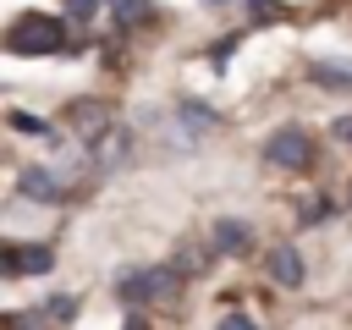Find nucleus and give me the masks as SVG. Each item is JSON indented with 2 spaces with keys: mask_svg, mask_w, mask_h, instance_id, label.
<instances>
[{
  "mask_svg": "<svg viewBox=\"0 0 352 330\" xmlns=\"http://www.w3.org/2000/svg\"><path fill=\"white\" fill-rule=\"evenodd\" d=\"M6 50L11 55H55V50H66V22L60 16H44V11H28V16L11 22Z\"/></svg>",
  "mask_w": 352,
  "mask_h": 330,
  "instance_id": "nucleus-1",
  "label": "nucleus"
},
{
  "mask_svg": "<svg viewBox=\"0 0 352 330\" xmlns=\"http://www.w3.org/2000/svg\"><path fill=\"white\" fill-rule=\"evenodd\" d=\"M116 292H121V302H176V297H182V270H176V264L121 270Z\"/></svg>",
  "mask_w": 352,
  "mask_h": 330,
  "instance_id": "nucleus-2",
  "label": "nucleus"
},
{
  "mask_svg": "<svg viewBox=\"0 0 352 330\" xmlns=\"http://www.w3.org/2000/svg\"><path fill=\"white\" fill-rule=\"evenodd\" d=\"M264 160L280 165V170H308V160H314V138H308L302 126H275V132L264 138Z\"/></svg>",
  "mask_w": 352,
  "mask_h": 330,
  "instance_id": "nucleus-3",
  "label": "nucleus"
},
{
  "mask_svg": "<svg viewBox=\"0 0 352 330\" xmlns=\"http://www.w3.org/2000/svg\"><path fill=\"white\" fill-rule=\"evenodd\" d=\"M110 116H116V110H110L104 99H72V104L60 110V121H66V126H72V132H77L82 143H99V138H104V132L116 126Z\"/></svg>",
  "mask_w": 352,
  "mask_h": 330,
  "instance_id": "nucleus-4",
  "label": "nucleus"
},
{
  "mask_svg": "<svg viewBox=\"0 0 352 330\" xmlns=\"http://www.w3.org/2000/svg\"><path fill=\"white\" fill-rule=\"evenodd\" d=\"M50 264H55V253L38 242H6L0 248V275H44Z\"/></svg>",
  "mask_w": 352,
  "mask_h": 330,
  "instance_id": "nucleus-5",
  "label": "nucleus"
},
{
  "mask_svg": "<svg viewBox=\"0 0 352 330\" xmlns=\"http://www.w3.org/2000/svg\"><path fill=\"white\" fill-rule=\"evenodd\" d=\"M16 187H22V198H38V204H55V198L66 192V187H60V176H55L50 165H22Z\"/></svg>",
  "mask_w": 352,
  "mask_h": 330,
  "instance_id": "nucleus-6",
  "label": "nucleus"
},
{
  "mask_svg": "<svg viewBox=\"0 0 352 330\" xmlns=\"http://www.w3.org/2000/svg\"><path fill=\"white\" fill-rule=\"evenodd\" d=\"M88 148H94V165H99V170H116V165L126 160L132 138H126V126H110V132H104L99 143H88Z\"/></svg>",
  "mask_w": 352,
  "mask_h": 330,
  "instance_id": "nucleus-7",
  "label": "nucleus"
},
{
  "mask_svg": "<svg viewBox=\"0 0 352 330\" xmlns=\"http://www.w3.org/2000/svg\"><path fill=\"white\" fill-rule=\"evenodd\" d=\"M253 248V231L242 226V220H214V253H226V258H242Z\"/></svg>",
  "mask_w": 352,
  "mask_h": 330,
  "instance_id": "nucleus-8",
  "label": "nucleus"
},
{
  "mask_svg": "<svg viewBox=\"0 0 352 330\" xmlns=\"http://www.w3.org/2000/svg\"><path fill=\"white\" fill-rule=\"evenodd\" d=\"M308 82L336 88V94H352V60H308Z\"/></svg>",
  "mask_w": 352,
  "mask_h": 330,
  "instance_id": "nucleus-9",
  "label": "nucleus"
},
{
  "mask_svg": "<svg viewBox=\"0 0 352 330\" xmlns=\"http://www.w3.org/2000/svg\"><path fill=\"white\" fill-rule=\"evenodd\" d=\"M264 264H270V280H275V286H297V280H302V258H297V248H270Z\"/></svg>",
  "mask_w": 352,
  "mask_h": 330,
  "instance_id": "nucleus-10",
  "label": "nucleus"
},
{
  "mask_svg": "<svg viewBox=\"0 0 352 330\" xmlns=\"http://www.w3.org/2000/svg\"><path fill=\"white\" fill-rule=\"evenodd\" d=\"M176 116H182V126H187V132H209V126L220 121V116H214L209 104H198V99H182V104H176Z\"/></svg>",
  "mask_w": 352,
  "mask_h": 330,
  "instance_id": "nucleus-11",
  "label": "nucleus"
},
{
  "mask_svg": "<svg viewBox=\"0 0 352 330\" xmlns=\"http://www.w3.org/2000/svg\"><path fill=\"white\" fill-rule=\"evenodd\" d=\"M110 6H116V22H121V28L154 22V0H110Z\"/></svg>",
  "mask_w": 352,
  "mask_h": 330,
  "instance_id": "nucleus-12",
  "label": "nucleus"
},
{
  "mask_svg": "<svg viewBox=\"0 0 352 330\" xmlns=\"http://www.w3.org/2000/svg\"><path fill=\"white\" fill-rule=\"evenodd\" d=\"M6 121H11L16 132H28V138H38V132H50V121H38V116H28V110H11Z\"/></svg>",
  "mask_w": 352,
  "mask_h": 330,
  "instance_id": "nucleus-13",
  "label": "nucleus"
},
{
  "mask_svg": "<svg viewBox=\"0 0 352 330\" xmlns=\"http://www.w3.org/2000/svg\"><path fill=\"white\" fill-rule=\"evenodd\" d=\"M324 214H330V204H324V198H302V209H297V220H302V226H319Z\"/></svg>",
  "mask_w": 352,
  "mask_h": 330,
  "instance_id": "nucleus-14",
  "label": "nucleus"
},
{
  "mask_svg": "<svg viewBox=\"0 0 352 330\" xmlns=\"http://www.w3.org/2000/svg\"><path fill=\"white\" fill-rule=\"evenodd\" d=\"M72 314H77V297H72V292H55V297H50V319H60V324H66Z\"/></svg>",
  "mask_w": 352,
  "mask_h": 330,
  "instance_id": "nucleus-15",
  "label": "nucleus"
},
{
  "mask_svg": "<svg viewBox=\"0 0 352 330\" xmlns=\"http://www.w3.org/2000/svg\"><path fill=\"white\" fill-rule=\"evenodd\" d=\"M0 324H6V330H44V308H38V314H6Z\"/></svg>",
  "mask_w": 352,
  "mask_h": 330,
  "instance_id": "nucleus-16",
  "label": "nucleus"
},
{
  "mask_svg": "<svg viewBox=\"0 0 352 330\" xmlns=\"http://www.w3.org/2000/svg\"><path fill=\"white\" fill-rule=\"evenodd\" d=\"M176 270H182V275H198V270H204V253H198V248H182Z\"/></svg>",
  "mask_w": 352,
  "mask_h": 330,
  "instance_id": "nucleus-17",
  "label": "nucleus"
},
{
  "mask_svg": "<svg viewBox=\"0 0 352 330\" xmlns=\"http://www.w3.org/2000/svg\"><path fill=\"white\" fill-rule=\"evenodd\" d=\"M66 11H72V16H77V22H88V16H94V11H99V0H66Z\"/></svg>",
  "mask_w": 352,
  "mask_h": 330,
  "instance_id": "nucleus-18",
  "label": "nucleus"
},
{
  "mask_svg": "<svg viewBox=\"0 0 352 330\" xmlns=\"http://www.w3.org/2000/svg\"><path fill=\"white\" fill-rule=\"evenodd\" d=\"M214 330H258V324H253V319H248V314H226V319H220V324H214Z\"/></svg>",
  "mask_w": 352,
  "mask_h": 330,
  "instance_id": "nucleus-19",
  "label": "nucleus"
},
{
  "mask_svg": "<svg viewBox=\"0 0 352 330\" xmlns=\"http://www.w3.org/2000/svg\"><path fill=\"white\" fill-rule=\"evenodd\" d=\"M253 6V16H280V0H248Z\"/></svg>",
  "mask_w": 352,
  "mask_h": 330,
  "instance_id": "nucleus-20",
  "label": "nucleus"
},
{
  "mask_svg": "<svg viewBox=\"0 0 352 330\" xmlns=\"http://www.w3.org/2000/svg\"><path fill=\"white\" fill-rule=\"evenodd\" d=\"M336 138H346V143H352V116H346V121H336Z\"/></svg>",
  "mask_w": 352,
  "mask_h": 330,
  "instance_id": "nucleus-21",
  "label": "nucleus"
},
{
  "mask_svg": "<svg viewBox=\"0 0 352 330\" xmlns=\"http://www.w3.org/2000/svg\"><path fill=\"white\" fill-rule=\"evenodd\" d=\"M126 330H148V324H143V319H126Z\"/></svg>",
  "mask_w": 352,
  "mask_h": 330,
  "instance_id": "nucleus-22",
  "label": "nucleus"
},
{
  "mask_svg": "<svg viewBox=\"0 0 352 330\" xmlns=\"http://www.w3.org/2000/svg\"><path fill=\"white\" fill-rule=\"evenodd\" d=\"M209 6H226V0H209Z\"/></svg>",
  "mask_w": 352,
  "mask_h": 330,
  "instance_id": "nucleus-23",
  "label": "nucleus"
},
{
  "mask_svg": "<svg viewBox=\"0 0 352 330\" xmlns=\"http://www.w3.org/2000/svg\"><path fill=\"white\" fill-rule=\"evenodd\" d=\"M346 209H352V192H346Z\"/></svg>",
  "mask_w": 352,
  "mask_h": 330,
  "instance_id": "nucleus-24",
  "label": "nucleus"
}]
</instances>
